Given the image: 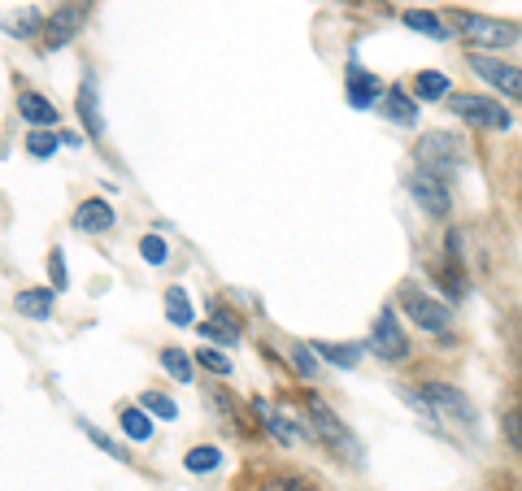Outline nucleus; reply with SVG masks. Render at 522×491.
Wrapping results in <instances>:
<instances>
[{
    "label": "nucleus",
    "mask_w": 522,
    "mask_h": 491,
    "mask_svg": "<svg viewBox=\"0 0 522 491\" xmlns=\"http://www.w3.org/2000/svg\"><path fill=\"white\" fill-rule=\"evenodd\" d=\"M405 400L431 422L475 426V405H470V400L457 392V387H449V383H422L418 392H405Z\"/></svg>",
    "instance_id": "obj_1"
},
{
    "label": "nucleus",
    "mask_w": 522,
    "mask_h": 491,
    "mask_svg": "<svg viewBox=\"0 0 522 491\" xmlns=\"http://www.w3.org/2000/svg\"><path fill=\"white\" fill-rule=\"evenodd\" d=\"M449 22L457 27L466 44L475 48H509L518 40V27L514 22H501V18H483V14H449Z\"/></svg>",
    "instance_id": "obj_2"
},
{
    "label": "nucleus",
    "mask_w": 522,
    "mask_h": 491,
    "mask_svg": "<svg viewBox=\"0 0 522 491\" xmlns=\"http://www.w3.org/2000/svg\"><path fill=\"white\" fill-rule=\"evenodd\" d=\"M418 166L431 170V174H440V179H449L457 166H466V148H462V140H457V135H449V131L422 135V140H418Z\"/></svg>",
    "instance_id": "obj_3"
},
{
    "label": "nucleus",
    "mask_w": 522,
    "mask_h": 491,
    "mask_svg": "<svg viewBox=\"0 0 522 491\" xmlns=\"http://www.w3.org/2000/svg\"><path fill=\"white\" fill-rule=\"evenodd\" d=\"M309 413H314V431L327 439V444L340 452V457L348 461V465H362V444H357V435L348 431V426L335 418V413L322 405V400H309Z\"/></svg>",
    "instance_id": "obj_4"
},
{
    "label": "nucleus",
    "mask_w": 522,
    "mask_h": 491,
    "mask_svg": "<svg viewBox=\"0 0 522 491\" xmlns=\"http://www.w3.org/2000/svg\"><path fill=\"white\" fill-rule=\"evenodd\" d=\"M453 113L457 118H466L470 127H483V131H509V109L496 105L488 96H453Z\"/></svg>",
    "instance_id": "obj_5"
},
{
    "label": "nucleus",
    "mask_w": 522,
    "mask_h": 491,
    "mask_svg": "<svg viewBox=\"0 0 522 491\" xmlns=\"http://www.w3.org/2000/svg\"><path fill=\"white\" fill-rule=\"evenodd\" d=\"M401 309L422 326V331H444V326H449V305H440V300H431L427 292H418L414 283L401 287Z\"/></svg>",
    "instance_id": "obj_6"
},
{
    "label": "nucleus",
    "mask_w": 522,
    "mask_h": 491,
    "mask_svg": "<svg viewBox=\"0 0 522 491\" xmlns=\"http://www.w3.org/2000/svg\"><path fill=\"white\" fill-rule=\"evenodd\" d=\"M409 196H414L418 205L431 213V218H444L449 205H453L444 179H440V174H431V170H414V174H409Z\"/></svg>",
    "instance_id": "obj_7"
},
{
    "label": "nucleus",
    "mask_w": 522,
    "mask_h": 491,
    "mask_svg": "<svg viewBox=\"0 0 522 491\" xmlns=\"http://www.w3.org/2000/svg\"><path fill=\"white\" fill-rule=\"evenodd\" d=\"M370 348H375L383 361H401L405 352H409V339H405V331H401V322H396L392 309H383L379 318H375V331H370Z\"/></svg>",
    "instance_id": "obj_8"
},
{
    "label": "nucleus",
    "mask_w": 522,
    "mask_h": 491,
    "mask_svg": "<svg viewBox=\"0 0 522 491\" xmlns=\"http://www.w3.org/2000/svg\"><path fill=\"white\" fill-rule=\"evenodd\" d=\"M470 70H475L483 83H492L496 92L522 100V70L518 66H505V61H492V57H483V53H470Z\"/></svg>",
    "instance_id": "obj_9"
},
{
    "label": "nucleus",
    "mask_w": 522,
    "mask_h": 491,
    "mask_svg": "<svg viewBox=\"0 0 522 491\" xmlns=\"http://www.w3.org/2000/svg\"><path fill=\"white\" fill-rule=\"evenodd\" d=\"M83 18H87V9H83V5H61L57 14L44 22V48H66V44L74 40V35H79Z\"/></svg>",
    "instance_id": "obj_10"
},
{
    "label": "nucleus",
    "mask_w": 522,
    "mask_h": 491,
    "mask_svg": "<svg viewBox=\"0 0 522 491\" xmlns=\"http://www.w3.org/2000/svg\"><path fill=\"white\" fill-rule=\"evenodd\" d=\"M253 409H257V418L266 422L270 431H275V439H279V444H296V439H305V426L296 422L288 409H275V405H266V400H257Z\"/></svg>",
    "instance_id": "obj_11"
},
{
    "label": "nucleus",
    "mask_w": 522,
    "mask_h": 491,
    "mask_svg": "<svg viewBox=\"0 0 522 491\" xmlns=\"http://www.w3.org/2000/svg\"><path fill=\"white\" fill-rule=\"evenodd\" d=\"M379 96H383V83L375 79V74L348 66V105H353V109H370Z\"/></svg>",
    "instance_id": "obj_12"
},
{
    "label": "nucleus",
    "mask_w": 522,
    "mask_h": 491,
    "mask_svg": "<svg viewBox=\"0 0 522 491\" xmlns=\"http://www.w3.org/2000/svg\"><path fill=\"white\" fill-rule=\"evenodd\" d=\"M74 226H79V231H87V235H101V231H109V226H114V209H109L105 200H83L79 213H74Z\"/></svg>",
    "instance_id": "obj_13"
},
{
    "label": "nucleus",
    "mask_w": 522,
    "mask_h": 491,
    "mask_svg": "<svg viewBox=\"0 0 522 491\" xmlns=\"http://www.w3.org/2000/svg\"><path fill=\"white\" fill-rule=\"evenodd\" d=\"M18 113L27 122H35V127H53V122H57V105H53V100H44L40 92H22L18 96Z\"/></svg>",
    "instance_id": "obj_14"
},
{
    "label": "nucleus",
    "mask_w": 522,
    "mask_h": 491,
    "mask_svg": "<svg viewBox=\"0 0 522 491\" xmlns=\"http://www.w3.org/2000/svg\"><path fill=\"white\" fill-rule=\"evenodd\" d=\"M79 118L87 122L92 140H101V135H105V122H101V105H96V83H92V79L79 87Z\"/></svg>",
    "instance_id": "obj_15"
},
{
    "label": "nucleus",
    "mask_w": 522,
    "mask_h": 491,
    "mask_svg": "<svg viewBox=\"0 0 522 491\" xmlns=\"http://www.w3.org/2000/svg\"><path fill=\"white\" fill-rule=\"evenodd\" d=\"M383 113H388L392 122H401V127H414V122H418L414 96H405L401 87H396V92H383Z\"/></svg>",
    "instance_id": "obj_16"
},
{
    "label": "nucleus",
    "mask_w": 522,
    "mask_h": 491,
    "mask_svg": "<svg viewBox=\"0 0 522 491\" xmlns=\"http://www.w3.org/2000/svg\"><path fill=\"white\" fill-rule=\"evenodd\" d=\"M314 348H318V357H322V361L344 365V370H353V365L362 361V348H357V344H314Z\"/></svg>",
    "instance_id": "obj_17"
},
{
    "label": "nucleus",
    "mask_w": 522,
    "mask_h": 491,
    "mask_svg": "<svg viewBox=\"0 0 522 491\" xmlns=\"http://www.w3.org/2000/svg\"><path fill=\"white\" fill-rule=\"evenodd\" d=\"M14 309L27 313V318H48L53 313V292H18Z\"/></svg>",
    "instance_id": "obj_18"
},
{
    "label": "nucleus",
    "mask_w": 522,
    "mask_h": 491,
    "mask_svg": "<svg viewBox=\"0 0 522 491\" xmlns=\"http://www.w3.org/2000/svg\"><path fill=\"white\" fill-rule=\"evenodd\" d=\"M405 27H414V31H422V35H431V40H444V18H435V14H427V9H405Z\"/></svg>",
    "instance_id": "obj_19"
},
{
    "label": "nucleus",
    "mask_w": 522,
    "mask_h": 491,
    "mask_svg": "<svg viewBox=\"0 0 522 491\" xmlns=\"http://www.w3.org/2000/svg\"><path fill=\"white\" fill-rule=\"evenodd\" d=\"M166 313L174 326H192V296L183 292V287H170L166 292Z\"/></svg>",
    "instance_id": "obj_20"
},
{
    "label": "nucleus",
    "mask_w": 522,
    "mask_h": 491,
    "mask_svg": "<svg viewBox=\"0 0 522 491\" xmlns=\"http://www.w3.org/2000/svg\"><path fill=\"white\" fill-rule=\"evenodd\" d=\"M218 461H222V452H218V448H209V444L192 448L188 457H183V465H188L192 474H209V470H218Z\"/></svg>",
    "instance_id": "obj_21"
},
{
    "label": "nucleus",
    "mask_w": 522,
    "mask_h": 491,
    "mask_svg": "<svg viewBox=\"0 0 522 491\" xmlns=\"http://www.w3.org/2000/svg\"><path fill=\"white\" fill-rule=\"evenodd\" d=\"M122 431H127L131 439H144L153 435V422H148V409H122Z\"/></svg>",
    "instance_id": "obj_22"
},
{
    "label": "nucleus",
    "mask_w": 522,
    "mask_h": 491,
    "mask_svg": "<svg viewBox=\"0 0 522 491\" xmlns=\"http://www.w3.org/2000/svg\"><path fill=\"white\" fill-rule=\"evenodd\" d=\"M161 365H166L179 383H192V361H188V352H183V348H166V352H161Z\"/></svg>",
    "instance_id": "obj_23"
},
{
    "label": "nucleus",
    "mask_w": 522,
    "mask_h": 491,
    "mask_svg": "<svg viewBox=\"0 0 522 491\" xmlns=\"http://www.w3.org/2000/svg\"><path fill=\"white\" fill-rule=\"evenodd\" d=\"M414 92H418V100H440L444 92H449V79H444V74H418L414 79Z\"/></svg>",
    "instance_id": "obj_24"
},
{
    "label": "nucleus",
    "mask_w": 522,
    "mask_h": 491,
    "mask_svg": "<svg viewBox=\"0 0 522 491\" xmlns=\"http://www.w3.org/2000/svg\"><path fill=\"white\" fill-rule=\"evenodd\" d=\"M144 409L157 413L161 422H174V418H179V405H174L170 396H161V392H144Z\"/></svg>",
    "instance_id": "obj_25"
},
{
    "label": "nucleus",
    "mask_w": 522,
    "mask_h": 491,
    "mask_svg": "<svg viewBox=\"0 0 522 491\" xmlns=\"http://www.w3.org/2000/svg\"><path fill=\"white\" fill-rule=\"evenodd\" d=\"M57 144H66V135H57V140H53L48 131H31V135H27V153H31V157H48Z\"/></svg>",
    "instance_id": "obj_26"
},
{
    "label": "nucleus",
    "mask_w": 522,
    "mask_h": 491,
    "mask_svg": "<svg viewBox=\"0 0 522 491\" xmlns=\"http://www.w3.org/2000/svg\"><path fill=\"white\" fill-rule=\"evenodd\" d=\"M140 253H144L148 266H161V261L170 257V248H166V239H161V235H144L140 239Z\"/></svg>",
    "instance_id": "obj_27"
},
{
    "label": "nucleus",
    "mask_w": 522,
    "mask_h": 491,
    "mask_svg": "<svg viewBox=\"0 0 522 491\" xmlns=\"http://www.w3.org/2000/svg\"><path fill=\"white\" fill-rule=\"evenodd\" d=\"M201 365L205 370H214V374H231V361L222 357L218 348H201Z\"/></svg>",
    "instance_id": "obj_28"
},
{
    "label": "nucleus",
    "mask_w": 522,
    "mask_h": 491,
    "mask_svg": "<svg viewBox=\"0 0 522 491\" xmlns=\"http://www.w3.org/2000/svg\"><path fill=\"white\" fill-rule=\"evenodd\" d=\"M83 431H87V439H96V444H101V448L109 452V457H118V461H127V452H122V444H114V439H109L105 431H96V426H83Z\"/></svg>",
    "instance_id": "obj_29"
},
{
    "label": "nucleus",
    "mask_w": 522,
    "mask_h": 491,
    "mask_svg": "<svg viewBox=\"0 0 522 491\" xmlns=\"http://www.w3.org/2000/svg\"><path fill=\"white\" fill-rule=\"evenodd\" d=\"M35 27H40V14H35V9H27V14H22V18H14V22H9V31H14L18 40H22V35H31Z\"/></svg>",
    "instance_id": "obj_30"
},
{
    "label": "nucleus",
    "mask_w": 522,
    "mask_h": 491,
    "mask_svg": "<svg viewBox=\"0 0 522 491\" xmlns=\"http://www.w3.org/2000/svg\"><path fill=\"white\" fill-rule=\"evenodd\" d=\"M261 491H314V487H309L305 478H270Z\"/></svg>",
    "instance_id": "obj_31"
},
{
    "label": "nucleus",
    "mask_w": 522,
    "mask_h": 491,
    "mask_svg": "<svg viewBox=\"0 0 522 491\" xmlns=\"http://www.w3.org/2000/svg\"><path fill=\"white\" fill-rule=\"evenodd\" d=\"M292 365L305 374V379H314V357H309V344L305 348H292Z\"/></svg>",
    "instance_id": "obj_32"
},
{
    "label": "nucleus",
    "mask_w": 522,
    "mask_h": 491,
    "mask_svg": "<svg viewBox=\"0 0 522 491\" xmlns=\"http://www.w3.org/2000/svg\"><path fill=\"white\" fill-rule=\"evenodd\" d=\"M48 274H53V287L61 292V287H66V257H61V253L48 257Z\"/></svg>",
    "instance_id": "obj_33"
},
{
    "label": "nucleus",
    "mask_w": 522,
    "mask_h": 491,
    "mask_svg": "<svg viewBox=\"0 0 522 491\" xmlns=\"http://www.w3.org/2000/svg\"><path fill=\"white\" fill-rule=\"evenodd\" d=\"M509 439H514L518 452H522V413H514V418H509Z\"/></svg>",
    "instance_id": "obj_34"
}]
</instances>
